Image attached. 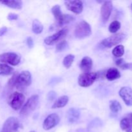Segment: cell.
<instances>
[{
	"label": "cell",
	"instance_id": "d590c367",
	"mask_svg": "<svg viewBox=\"0 0 132 132\" xmlns=\"http://www.w3.org/2000/svg\"><path fill=\"white\" fill-rule=\"evenodd\" d=\"M30 132H36L35 131H30Z\"/></svg>",
	"mask_w": 132,
	"mask_h": 132
},
{
	"label": "cell",
	"instance_id": "44dd1931",
	"mask_svg": "<svg viewBox=\"0 0 132 132\" xmlns=\"http://www.w3.org/2000/svg\"><path fill=\"white\" fill-rule=\"evenodd\" d=\"M51 11L52 14L54 15L55 19H56L57 23H59L63 15V14L61 12V10L60 6L58 5H54V6H52V8Z\"/></svg>",
	"mask_w": 132,
	"mask_h": 132
},
{
	"label": "cell",
	"instance_id": "3957f363",
	"mask_svg": "<svg viewBox=\"0 0 132 132\" xmlns=\"http://www.w3.org/2000/svg\"><path fill=\"white\" fill-rule=\"evenodd\" d=\"M92 34V28L88 23L82 20L79 22L74 30V35L78 39H84Z\"/></svg>",
	"mask_w": 132,
	"mask_h": 132
},
{
	"label": "cell",
	"instance_id": "d6a6232c",
	"mask_svg": "<svg viewBox=\"0 0 132 132\" xmlns=\"http://www.w3.org/2000/svg\"><path fill=\"white\" fill-rule=\"evenodd\" d=\"M27 45H28V46L30 48H32L34 47V40L32 37H28L27 39Z\"/></svg>",
	"mask_w": 132,
	"mask_h": 132
},
{
	"label": "cell",
	"instance_id": "4316f807",
	"mask_svg": "<svg viewBox=\"0 0 132 132\" xmlns=\"http://www.w3.org/2000/svg\"><path fill=\"white\" fill-rule=\"evenodd\" d=\"M74 18L72 16V15L70 14H63V17H62L61 19L60 22L58 23L59 26H63L64 24H68V23H70L72 21H73Z\"/></svg>",
	"mask_w": 132,
	"mask_h": 132
},
{
	"label": "cell",
	"instance_id": "603a6c76",
	"mask_svg": "<svg viewBox=\"0 0 132 132\" xmlns=\"http://www.w3.org/2000/svg\"><path fill=\"white\" fill-rule=\"evenodd\" d=\"M110 109L113 113H118L122 110V106L119 101L112 100L110 102Z\"/></svg>",
	"mask_w": 132,
	"mask_h": 132
},
{
	"label": "cell",
	"instance_id": "ba28073f",
	"mask_svg": "<svg viewBox=\"0 0 132 132\" xmlns=\"http://www.w3.org/2000/svg\"><path fill=\"white\" fill-rule=\"evenodd\" d=\"M20 127L19 120L14 117L8 118L3 125L1 132H15Z\"/></svg>",
	"mask_w": 132,
	"mask_h": 132
},
{
	"label": "cell",
	"instance_id": "9c48e42d",
	"mask_svg": "<svg viewBox=\"0 0 132 132\" xmlns=\"http://www.w3.org/2000/svg\"><path fill=\"white\" fill-rule=\"evenodd\" d=\"M68 33V28H64L63 29L59 30L58 32H57L56 33L54 34L52 36L46 37L45 39V40H44V41H45V44H46L47 45H52L54 44H55V43L58 42L60 40H61L62 39L64 38L65 36H67Z\"/></svg>",
	"mask_w": 132,
	"mask_h": 132
},
{
	"label": "cell",
	"instance_id": "e0dca14e",
	"mask_svg": "<svg viewBox=\"0 0 132 132\" xmlns=\"http://www.w3.org/2000/svg\"><path fill=\"white\" fill-rule=\"evenodd\" d=\"M105 77L108 81H114L121 77V73L116 68H110L106 72Z\"/></svg>",
	"mask_w": 132,
	"mask_h": 132
},
{
	"label": "cell",
	"instance_id": "6da1fadb",
	"mask_svg": "<svg viewBox=\"0 0 132 132\" xmlns=\"http://www.w3.org/2000/svg\"><path fill=\"white\" fill-rule=\"evenodd\" d=\"M126 38V35L123 33L116 34L112 36L105 38L101 41L99 45L103 48H110L112 46H116L122 42Z\"/></svg>",
	"mask_w": 132,
	"mask_h": 132
},
{
	"label": "cell",
	"instance_id": "83f0119b",
	"mask_svg": "<svg viewBox=\"0 0 132 132\" xmlns=\"http://www.w3.org/2000/svg\"><path fill=\"white\" fill-rule=\"evenodd\" d=\"M18 74H19V73H18V72H15V73H13L12 77L9 80V81H8V86H9V88L12 89L13 88L15 87V83H16L17 77H18Z\"/></svg>",
	"mask_w": 132,
	"mask_h": 132
},
{
	"label": "cell",
	"instance_id": "ffe728a7",
	"mask_svg": "<svg viewBox=\"0 0 132 132\" xmlns=\"http://www.w3.org/2000/svg\"><path fill=\"white\" fill-rule=\"evenodd\" d=\"M14 73V69L8 64L0 63V75L9 76Z\"/></svg>",
	"mask_w": 132,
	"mask_h": 132
},
{
	"label": "cell",
	"instance_id": "5bb4252c",
	"mask_svg": "<svg viewBox=\"0 0 132 132\" xmlns=\"http://www.w3.org/2000/svg\"><path fill=\"white\" fill-rule=\"evenodd\" d=\"M120 126L123 131L132 132V113H130L122 119L120 122Z\"/></svg>",
	"mask_w": 132,
	"mask_h": 132
},
{
	"label": "cell",
	"instance_id": "f546056e",
	"mask_svg": "<svg viewBox=\"0 0 132 132\" xmlns=\"http://www.w3.org/2000/svg\"><path fill=\"white\" fill-rule=\"evenodd\" d=\"M56 97V94H55V92L51 91L50 92L48 93L47 95H46V98L48 101H53L54 99H55V98Z\"/></svg>",
	"mask_w": 132,
	"mask_h": 132
},
{
	"label": "cell",
	"instance_id": "cb8c5ba5",
	"mask_svg": "<svg viewBox=\"0 0 132 132\" xmlns=\"http://www.w3.org/2000/svg\"><path fill=\"white\" fill-rule=\"evenodd\" d=\"M125 54V47L123 45H117L112 50V54L116 57H121Z\"/></svg>",
	"mask_w": 132,
	"mask_h": 132
},
{
	"label": "cell",
	"instance_id": "30bf717a",
	"mask_svg": "<svg viewBox=\"0 0 132 132\" xmlns=\"http://www.w3.org/2000/svg\"><path fill=\"white\" fill-rule=\"evenodd\" d=\"M60 121L59 116L57 113H52L47 116L43 124V128L45 130H50L56 126Z\"/></svg>",
	"mask_w": 132,
	"mask_h": 132
},
{
	"label": "cell",
	"instance_id": "836d02e7",
	"mask_svg": "<svg viewBox=\"0 0 132 132\" xmlns=\"http://www.w3.org/2000/svg\"><path fill=\"white\" fill-rule=\"evenodd\" d=\"M125 60H124L123 59H122V58H120V59H117V60L116 61V65L119 67H121V66H122L123 64H125Z\"/></svg>",
	"mask_w": 132,
	"mask_h": 132
},
{
	"label": "cell",
	"instance_id": "9a60e30c",
	"mask_svg": "<svg viewBox=\"0 0 132 132\" xmlns=\"http://www.w3.org/2000/svg\"><path fill=\"white\" fill-rule=\"evenodd\" d=\"M93 67V61L90 57H84L80 63L79 67L83 73L90 72Z\"/></svg>",
	"mask_w": 132,
	"mask_h": 132
},
{
	"label": "cell",
	"instance_id": "d6986e66",
	"mask_svg": "<svg viewBox=\"0 0 132 132\" xmlns=\"http://www.w3.org/2000/svg\"><path fill=\"white\" fill-rule=\"evenodd\" d=\"M68 101H69V98L67 95H63L55 101V103L52 106V108L56 109V108H63L67 105V103H68Z\"/></svg>",
	"mask_w": 132,
	"mask_h": 132
},
{
	"label": "cell",
	"instance_id": "2e32d148",
	"mask_svg": "<svg viewBox=\"0 0 132 132\" xmlns=\"http://www.w3.org/2000/svg\"><path fill=\"white\" fill-rule=\"evenodd\" d=\"M80 116H81V112L77 108H70L67 112V119H68V121L71 123L76 122L79 119Z\"/></svg>",
	"mask_w": 132,
	"mask_h": 132
},
{
	"label": "cell",
	"instance_id": "f1b7e54d",
	"mask_svg": "<svg viewBox=\"0 0 132 132\" xmlns=\"http://www.w3.org/2000/svg\"><path fill=\"white\" fill-rule=\"evenodd\" d=\"M68 44L67 43V41H64V40H63V41H61L56 46V50L57 52H63L64 51V50L68 48Z\"/></svg>",
	"mask_w": 132,
	"mask_h": 132
},
{
	"label": "cell",
	"instance_id": "d4e9b609",
	"mask_svg": "<svg viewBox=\"0 0 132 132\" xmlns=\"http://www.w3.org/2000/svg\"><path fill=\"white\" fill-rule=\"evenodd\" d=\"M74 59L75 56L73 54H68V55H67L63 61V64L64 67L66 68H69L70 67H71L73 61H74Z\"/></svg>",
	"mask_w": 132,
	"mask_h": 132
},
{
	"label": "cell",
	"instance_id": "8fae6325",
	"mask_svg": "<svg viewBox=\"0 0 132 132\" xmlns=\"http://www.w3.org/2000/svg\"><path fill=\"white\" fill-rule=\"evenodd\" d=\"M67 9L76 14H81L83 10V3L79 0H68L64 1Z\"/></svg>",
	"mask_w": 132,
	"mask_h": 132
},
{
	"label": "cell",
	"instance_id": "277c9868",
	"mask_svg": "<svg viewBox=\"0 0 132 132\" xmlns=\"http://www.w3.org/2000/svg\"><path fill=\"white\" fill-rule=\"evenodd\" d=\"M25 101V96L21 93L15 92L9 96L8 104L14 110H19L23 107Z\"/></svg>",
	"mask_w": 132,
	"mask_h": 132
},
{
	"label": "cell",
	"instance_id": "7c38bea8",
	"mask_svg": "<svg viewBox=\"0 0 132 132\" xmlns=\"http://www.w3.org/2000/svg\"><path fill=\"white\" fill-rule=\"evenodd\" d=\"M113 9V3L111 1H106L103 2L101 8V15L104 21H106L110 17Z\"/></svg>",
	"mask_w": 132,
	"mask_h": 132
},
{
	"label": "cell",
	"instance_id": "8992f818",
	"mask_svg": "<svg viewBox=\"0 0 132 132\" xmlns=\"http://www.w3.org/2000/svg\"><path fill=\"white\" fill-rule=\"evenodd\" d=\"M97 79V72H88L82 73L78 77V84L80 86L84 88L91 86L95 81Z\"/></svg>",
	"mask_w": 132,
	"mask_h": 132
},
{
	"label": "cell",
	"instance_id": "7a4b0ae2",
	"mask_svg": "<svg viewBox=\"0 0 132 132\" xmlns=\"http://www.w3.org/2000/svg\"><path fill=\"white\" fill-rule=\"evenodd\" d=\"M32 83V75L28 71H23L18 74L15 87L18 90H23Z\"/></svg>",
	"mask_w": 132,
	"mask_h": 132
},
{
	"label": "cell",
	"instance_id": "ac0fdd59",
	"mask_svg": "<svg viewBox=\"0 0 132 132\" xmlns=\"http://www.w3.org/2000/svg\"><path fill=\"white\" fill-rule=\"evenodd\" d=\"M0 3L14 9H21L23 6V2L20 0H4L0 1Z\"/></svg>",
	"mask_w": 132,
	"mask_h": 132
},
{
	"label": "cell",
	"instance_id": "7402d4cb",
	"mask_svg": "<svg viewBox=\"0 0 132 132\" xmlns=\"http://www.w3.org/2000/svg\"><path fill=\"white\" fill-rule=\"evenodd\" d=\"M32 30L33 33L36 34H39L43 32V25L38 19H34L32 23Z\"/></svg>",
	"mask_w": 132,
	"mask_h": 132
},
{
	"label": "cell",
	"instance_id": "484cf974",
	"mask_svg": "<svg viewBox=\"0 0 132 132\" xmlns=\"http://www.w3.org/2000/svg\"><path fill=\"white\" fill-rule=\"evenodd\" d=\"M121 23L119 21H113L110 24L108 30H109L110 33L115 34L121 28Z\"/></svg>",
	"mask_w": 132,
	"mask_h": 132
},
{
	"label": "cell",
	"instance_id": "4fadbf2b",
	"mask_svg": "<svg viewBox=\"0 0 132 132\" xmlns=\"http://www.w3.org/2000/svg\"><path fill=\"white\" fill-rule=\"evenodd\" d=\"M120 97L127 106H132V89L130 87H122L119 92Z\"/></svg>",
	"mask_w": 132,
	"mask_h": 132
},
{
	"label": "cell",
	"instance_id": "52a82bcc",
	"mask_svg": "<svg viewBox=\"0 0 132 132\" xmlns=\"http://www.w3.org/2000/svg\"><path fill=\"white\" fill-rule=\"evenodd\" d=\"M21 61L19 55L14 52H6L0 54V62L3 64H9L12 66H17Z\"/></svg>",
	"mask_w": 132,
	"mask_h": 132
},
{
	"label": "cell",
	"instance_id": "e575fe53",
	"mask_svg": "<svg viewBox=\"0 0 132 132\" xmlns=\"http://www.w3.org/2000/svg\"><path fill=\"white\" fill-rule=\"evenodd\" d=\"M6 32H7V27H3L0 28V37L3 36Z\"/></svg>",
	"mask_w": 132,
	"mask_h": 132
},
{
	"label": "cell",
	"instance_id": "1f68e13d",
	"mask_svg": "<svg viewBox=\"0 0 132 132\" xmlns=\"http://www.w3.org/2000/svg\"><path fill=\"white\" fill-rule=\"evenodd\" d=\"M120 68L122 70H132V63H125Z\"/></svg>",
	"mask_w": 132,
	"mask_h": 132
},
{
	"label": "cell",
	"instance_id": "4dcf8cb0",
	"mask_svg": "<svg viewBox=\"0 0 132 132\" xmlns=\"http://www.w3.org/2000/svg\"><path fill=\"white\" fill-rule=\"evenodd\" d=\"M7 19L9 21H14V20H17L18 19V15L16 14H14V13H10V14L8 15Z\"/></svg>",
	"mask_w": 132,
	"mask_h": 132
},
{
	"label": "cell",
	"instance_id": "5b68a950",
	"mask_svg": "<svg viewBox=\"0 0 132 132\" xmlns=\"http://www.w3.org/2000/svg\"><path fill=\"white\" fill-rule=\"evenodd\" d=\"M39 103V96L33 95L27 100L20 111V114L23 116H28L36 110Z\"/></svg>",
	"mask_w": 132,
	"mask_h": 132
}]
</instances>
